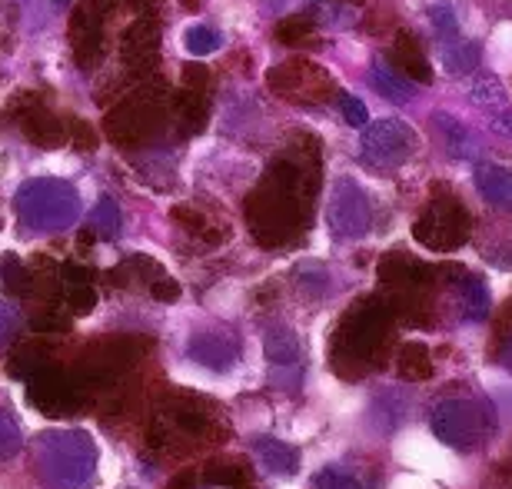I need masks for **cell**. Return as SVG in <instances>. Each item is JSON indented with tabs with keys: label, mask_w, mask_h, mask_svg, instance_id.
Returning a JSON list of instances; mask_svg holds the SVG:
<instances>
[{
	"label": "cell",
	"mask_w": 512,
	"mask_h": 489,
	"mask_svg": "<svg viewBox=\"0 0 512 489\" xmlns=\"http://www.w3.org/2000/svg\"><path fill=\"white\" fill-rule=\"evenodd\" d=\"M316 147L310 154H283L273 160L266 180L247 197V227L266 250L293 247L306 230V203L316 197Z\"/></svg>",
	"instance_id": "obj_1"
},
{
	"label": "cell",
	"mask_w": 512,
	"mask_h": 489,
	"mask_svg": "<svg viewBox=\"0 0 512 489\" xmlns=\"http://www.w3.org/2000/svg\"><path fill=\"white\" fill-rule=\"evenodd\" d=\"M17 220L34 233H60L80 217V193L64 180H30L14 197Z\"/></svg>",
	"instance_id": "obj_2"
},
{
	"label": "cell",
	"mask_w": 512,
	"mask_h": 489,
	"mask_svg": "<svg viewBox=\"0 0 512 489\" xmlns=\"http://www.w3.org/2000/svg\"><path fill=\"white\" fill-rule=\"evenodd\" d=\"M389 330H393V317L383 300H360L346 313V320L336 330L333 343L343 363L356 366H376L386 353Z\"/></svg>",
	"instance_id": "obj_3"
},
{
	"label": "cell",
	"mask_w": 512,
	"mask_h": 489,
	"mask_svg": "<svg viewBox=\"0 0 512 489\" xmlns=\"http://www.w3.org/2000/svg\"><path fill=\"white\" fill-rule=\"evenodd\" d=\"M37 463L47 483L80 486L97 470V446L80 430L47 433V436H40V443H37Z\"/></svg>",
	"instance_id": "obj_4"
},
{
	"label": "cell",
	"mask_w": 512,
	"mask_h": 489,
	"mask_svg": "<svg viewBox=\"0 0 512 489\" xmlns=\"http://www.w3.org/2000/svg\"><path fill=\"white\" fill-rule=\"evenodd\" d=\"M167 117H170V104L163 100V90H137V94H130L110 110L104 130L120 150H133L150 144L167 127Z\"/></svg>",
	"instance_id": "obj_5"
},
{
	"label": "cell",
	"mask_w": 512,
	"mask_h": 489,
	"mask_svg": "<svg viewBox=\"0 0 512 489\" xmlns=\"http://www.w3.org/2000/svg\"><path fill=\"white\" fill-rule=\"evenodd\" d=\"M496 413L486 400H443L433 410V433L453 450H473L493 436Z\"/></svg>",
	"instance_id": "obj_6"
},
{
	"label": "cell",
	"mask_w": 512,
	"mask_h": 489,
	"mask_svg": "<svg viewBox=\"0 0 512 489\" xmlns=\"http://www.w3.org/2000/svg\"><path fill=\"white\" fill-rule=\"evenodd\" d=\"M413 233L423 247L436 250V253H449V250H459L469 240V233H473V217H469V210L463 207V200H456L449 190L436 187L433 200L426 203L423 217L416 220Z\"/></svg>",
	"instance_id": "obj_7"
},
{
	"label": "cell",
	"mask_w": 512,
	"mask_h": 489,
	"mask_svg": "<svg viewBox=\"0 0 512 489\" xmlns=\"http://www.w3.org/2000/svg\"><path fill=\"white\" fill-rule=\"evenodd\" d=\"M266 80H270V90L276 97L290 100V104H300V107L323 104V100H330L336 94L333 77L326 74L320 64H313V60H290V64H280L266 74Z\"/></svg>",
	"instance_id": "obj_8"
},
{
	"label": "cell",
	"mask_w": 512,
	"mask_h": 489,
	"mask_svg": "<svg viewBox=\"0 0 512 489\" xmlns=\"http://www.w3.org/2000/svg\"><path fill=\"white\" fill-rule=\"evenodd\" d=\"M363 163L373 170H399L403 163H409V157L416 154V130L403 124V120H376V124L366 127L363 134Z\"/></svg>",
	"instance_id": "obj_9"
},
{
	"label": "cell",
	"mask_w": 512,
	"mask_h": 489,
	"mask_svg": "<svg viewBox=\"0 0 512 489\" xmlns=\"http://www.w3.org/2000/svg\"><path fill=\"white\" fill-rule=\"evenodd\" d=\"M110 0H80L70 17V47L80 70H94L104 60V20Z\"/></svg>",
	"instance_id": "obj_10"
},
{
	"label": "cell",
	"mask_w": 512,
	"mask_h": 489,
	"mask_svg": "<svg viewBox=\"0 0 512 489\" xmlns=\"http://www.w3.org/2000/svg\"><path fill=\"white\" fill-rule=\"evenodd\" d=\"M10 114H14L17 127L24 130V137L30 144H37L44 150H57L67 144V120L57 117L47 104H37V94L17 97Z\"/></svg>",
	"instance_id": "obj_11"
},
{
	"label": "cell",
	"mask_w": 512,
	"mask_h": 489,
	"mask_svg": "<svg viewBox=\"0 0 512 489\" xmlns=\"http://www.w3.org/2000/svg\"><path fill=\"white\" fill-rule=\"evenodd\" d=\"M330 227L336 237H343V240L366 237L373 227V203L353 180H340V187L333 190Z\"/></svg>",
	"instance_id": "obj_12"
},
{
	"label": "cell",
	"mask_w": 512,
	"mask_h": 489,
	"mask_svg": "<svg viewBox=\"0 0 512 489\" xmlns=\"http://www.w3.org/2000/svg\"><path fill=\"white\" fill-rule=\"evenodd\" d=\"M27 393H30V403L47 416H64L77 410V386L64 370H57V366L40 363L37 370L27 376Z\"/></svg>",
	"instance_id": "obj_13"
},
{
	"label": "cell",
	"mask_w": 512,
	"mask_h": 489,
	"mask_svg": "<svg viewBox=\"0 0 512 489\" xmlns=\"http://www.w3.org/2000/svg\"><path fill=\"white\" fill-rule=\"evenodd\" d=\"M120 54L133 74H150L160 64V24L150 17L137 20L120 37Z\"/></svg>",
	"instance_id": "obj_14"
},
{
	"label": "cell",
	"mask_w": 512,
	"mask_h": 489,
	"mask_svg": "<svg viewBox=\"0 0 512 489\" xmlns=\"http://www.w3.org/2000/svg\"><path fill=\"white\" fill-rule=\"evenodd\" d=\"M190 356L207 370H230L240 360V340L230 330H207L190 340Z\"/></svg>",
	"instance_id": "obj_15"
},
{
	"label": "cell",
	"mask_w": 512,
	"mask_h": 489,
	"mask_svg": "<svg viewBox=\"0 0 512 489\" xmlns=\"http://www.w3.org/2000/svg\"><path fill=\"white\" fill-rule=\"evenodd\" d=\"M393 67L403 74L406 80L413 84H433V67L419 47V40L409 34V30H399L396 34V44H393Z\"/></svg>",
	"instance_id": "obj_16"
},
{
	"label": "cell",
	"mask_w": 512,
	"mask_h": 489,
	"mask_svg": "<svg viewBox=\"0 0 512 489\" xmlns=\"http://www.w3.org/2000/svg\"><path fill=\"white\" fill-rule=\"evenodd\" d=\"M60 290H64V297L74 313H87L97 300L94 273L87 267H80V263H67V267L60 270Z\"/></svg>",
	"instance_id": "obj_17"
},
{
	"label": "cell",
	"mask_w": 512,
	"mask_h": 489,
	"mask_svg": "<svg viewBox=\"0 0 512 489\" xmlns=\"http://www.w3.org/2000/svg\"><path fill=\"white\" fill-rule=\"evenodd\" d=\"M170 110H173V117H177V124L187 130V134H197V130L207 124V117H210V100L203 90H180V94H173L170 100Z\"/></svg>",
	"instance_id": "obj_18"
},
{
	"label": "cell",
	"mask_w": 512,
	"mask_h": 489,
	"mask_svg": "<svg viewBox=\"0 0 512 489\" xmlns=\"http://www.w3.org/2000/svg\"><path fill=\"white\" fill-rule=\"evenodd\" d=\"M130 267L137 270V277L143 280V287L150 290V297H153V300H163V303L180 300V283L173 280L170 273L163 270L157 260H150V257H133Z\"/></svg>",
	"instance_id": "obj_19"
},
{
	"label": "cell",
	"mask_w": 512,
	"mask_h": 489,
	"mask_svg": "<svg viewBox=\"0 0 512 489\" xmlns=\"http://www.w3.org/2000/svg\"><path fill=\"white\" fill-rule=\"evenodd\" d=\"M476 187L486 197V203H493V207H499V210H509L512 187H509V170L506 167H499V163H479Z\"/></svg>",
	"instance_id": "obj_20"
},
{
	"label": "cell",
	"mask_w": 512,
	"mask_h": 489,
	"mask_svg": "<svg viewBox=\"0 0 512 489\" xmlns=\"http://www.w3.org/2000/svg\"><path fill=\"white\" fill-rule=\"evenodd\" d=\"M173 220H177L180 227L190 233V237H200V240H207V243H223V240H227V227L213 220L207 210H197V207H190V203H183V207H173Z\"/></svg>",
	"instance_id": "obj_21"
},
{
	"label": "cell",
	"mask_w": 512,
	"mask_h": 489,
	"mask_svg": "<svg viewBox=\"0 0 512 489\" xmlns=\"http://www.w3.org/2000/svg\"><path fill=\"white\" fill-rule=\"evenodd\" d=\"M256 453H260V460L270 473L290 476L300 470V450H293V446L283 440H273V436H260V440H256Z\"/></svg>",
	"instance_id": "obj_22"
},
{
	"label": "cell",
	"mask_w": 512,
	"mask_h": 489,
	"mask_svg": "<svg viewBox=\"0 0 512 489\" xmlns=\"http://www.w3.org/2000/svg\"><path fill=\"white\" fill-rule=\"evenodd\" d=\"M396 373L403 376L406 383H419L433 376V356L423 343H406L403 350L396 353Z\"/></svg>",
	"instance_id": "obj_23"
},
{
	"label": "cell",
	"mask_w": 512,
	"mask_h": 489,
	"mask_svg": "<svg viewBox=\"0 0 512 489\" xmlns=\"http://www.w3.org/2000/svg\"><path fill=\"white\" fill-rule=\"evenodd\" d=\"M266 356L276 370H293L296 360H300V343H296V333L286 330V326H273L266 333Z\"/></svg>",
	"instance_id": "obj_24"
},
{
	"label": "cell",
	"mask_w": 512,
	"mask_h": 489,
	"mask_svg": "<svg viewBox=\"0 0 512 489\" xmlns=\"http://www.w3.org/2000/svg\"><path fill=\"white\" fill-rule=\"evenodd\" d=\"M0 287L14 297H30L37 290V277L30 273L27 263H20L17 257H4L0 260Z\"/></svg>",
	"instance_id": "obj_25"
},
{
	"label": "cell",
	"mask_w": 512,
	"mask_h": 489,
	"mask_svg": "<svg viewBox=\"0 0 512 489\" xmlns=\"http://www.w3.org/2000/svg\"><path fill=\"white\" fill-rule=\"evenodd\" d=\"M370 80L386 100H406L409 94H413V80H406L396 67L383 64V60H376V64H373Z\"/></svg>",
	"instance_id": "obj_26"
},
{
	"label": "cell",
	"mask_w": 512,
	"mask_h": 489,
	"mask_svg": "<svg viewBox=\"0 0 512 489\" xmlns=\"http://www.w3.org/2000/svg\"><path fill=\"white\" fill-rule=\"evenodd\" d=\"M459 287V297H463V313L466 320H486L489 317V290L486 283L473 277V273H466L463 280L456 283Z\"/></svg>",
	"instance_id": "obj_27"
},
{
	"label": "cell",
	"mask_w": 512,
	"mask_h": 489,
	"mask_svg": "<svg viewBox=\"0 0 512 489\" xmlns=\"http://www.w3.org/2000/svg\"><path fill=\"white\" fill-rule=\"evenodd\" d=\"M120 227H124V217H120V207L114 197H100L94 213H90V230L100 233V240H114Z\"/></svg>",
	"instance_id": "obj_28"
},
{
	"label": "cell",
	"mask_w": 512,
	"mask_h": 489,
	"mask_svg": "<svg viewBox=\"0 0 512 489\" xmlns=\"http://www.w3.org/2000/svg\"><path fill=\"white\" fill-rule=\"evenodd\" d=\"M203 480L210 486H243V483H250V470L233 460H213L207 463V470H203Z\"/></svg>",
	"instance_id": "obj_29"
},
{
	"label": "cell",
	"mask_w": 512,
	"mask_h": 489,
	"mask_svg": "<svg viewBox=\"0 0 512 489\" xmlns=\"http://www.w3.org/2000/svg\"><path fill=\"white\" fill-rule=\"evenodd\" d=\"M313 34V20L306 17V14H296V17H286L280 27H276V40L286 47H300L306 44Z\"/></svg>",
	"instance_id": "obj_30"
},
{
	"label": "cell",
	"mask_w": 512,
	"mask_h": 489,
	"mask_svg": "<svg viewBox=\"0 0 512 489\" xmlns=\"http://www.w3.org/2000/svg\"><path fill=\"white\" fill-rule=\"evenodd\" d=\"M449 130H443V140H446V147H449V154H453L456 160H466L469 154H473V137L466 134V127L463 124H456L453 117H439Z\"/></svg>",
	"instance_id": "obj_31"
},
{
	"label": "cell",
	"mask_w": 512,
	"mask_h": 489,
	"mask_svg": "<svg viewBox=\"0 0 512 489\" xmlns=\"http://www.w3.org/2000/svg\"><path fill=\"white\" fill-rule=\"evenodd\" d=\"M223 47V34L217 27H190L187 30V50H193L197 57L213 54V50Z\"/></svg>",
	"instance_id": "obj_32"
},
{
	"label": "cell",
	"mask_w": 512,
	"mask_h": 489,
	"mask_svg": "<svg viewBox=\"0 0 512 489\" xmlns=\"http://www.w3.org/2000/svg\"><path fill=\"white\" fill-rule=\"evenodd\" d=\"M17 453H20V426L14 420V413L0 406V460H10Z\"/></svg>",
	"instance_id": "obj_33"
},
{
	"label": "cell",
	"mask_w": 512,
	"mask_h": 489,
	"mask_svg": "<svg viewBox=\"0 0 512 489\" xmlns=\"http://www.w3.org/2000/svg\"><path fill=\"white\" fill-rule=\"evenodd\" d=\"M443 60H446V67L453 70V74H466V70L476 67L479 47L476 44H453V47L443 50Z\"/></svg>",
	"instance_id": "obj_34"
},
{
	"label": "cell",
	"mask_w": 512,
	"mask_h": 489,
	"mask_svg": "<svg viewBox=\"0 0 512 489\" xmlns=\"http://www.w3.org/2000/svg\"><path fill=\"white\" fill-rule=\"evenodd\" d=\"M67 140L77 150H94L97 147V130L87 124V120H67Z\"/></svg>",
	"instance_id": "obj_35"
},
{
	"label": "cell",
	"mask_w": 512,
	"mask_h": 489,
	"mask_svg": "<svg viewBox=\"0 0 512 489\" xmlns=\"http://www.w3.org/2000/svg\"><path fill=\"white\" fill-rule=\"evenodd\" d=\"M17 330H20V313L10 303H0V350L14 343Z\"/></svg>",
	"instance_id": "obj_36"
},
{
	"label": "cell",
	"mask_w": 512,
	"mask_h": 489,
	"mask_svg": "<svg viewBox=\"0 0 512 489\" xmlns=\"http://www.w3.org/2000/svg\"><path fill=\"white\" fill-rule=\"evenodd\" d=\"M183 77H187V87L203 90V94H207V90L213 87V74H210L207 67H200V64H187V67H183Z\"/></svg>",
	"instance_id": "obj_37"
},
{
	"label": "cell",
	"mask_w": 512,
	"mask_h": 489,
	"mask_svg": "<svg viewBox=\"0 0 512 489\" xmlns=\"http://www.w3.org/2000/svg\"><path fill=\"white\" fill-rule=\"evenodd\" d=\"M313 483L316 486H343V489H353V486H360V480H353L346 470H323L320 476H313Z\"/></svg>",
	"instance_id": "obj_38"
},
{
	"label": "cell",
	"mask_w": 512,
	"mask_h": 489,
	"mask_svg": "<svg viewBox=\"0 0 512 489\" xmlns=\"http://www.w3.org/2000/svg\"><path fill=\"white\" fill-rule=\"evenodd\" d=\"M30 326H34V330H47V333H64L70 330V320L60 317V313H40V317L30 320Z\"/></svg>",
	"instance_id": "obj_39"
},
{
	"label": "cell",
	"mask_w": 512,
	"mask_h": 489,
	"mask_svg": "<svg viewBox=\"0 0 512 489\" xmlns=\"http://www.w3.org/2000/svg\"><path fill=\"white\" fill-rule=\"evenodd\" d=\"M429 17L436 20V30H439V34L456 37V14H453V7H433V10H429Z\"/></svg>",
	"instance_id": "obj_40"
},
{
	"label": "cell",
	"mask_w": 512,
	"mask_h": 489,
	"mask_svg": "<svg viewBox=\"0 0 512 489\" xmlns=\"http://www.w3.org/2000/svg\"><path fill=\"white\" fill-rule=\"evenodd\" d=\"M340 107H343V114H346V120H350V124H356V127L366 124V107L353 94H340Z\"/></svg>",
	"instance_id": "obj_41"
},
{
	"label": "cell",
	"mask_w": 512,
	"mask_h": 489,
	"mask_svg": "<svg viewBox=\"0 0 512 489\" xmlns=\"http://www.w3.org/2000/svg\"><path fill=\"white\" fill-rule=\"evenodd\" d=\"M57 4H67V0H57Z\"/></svg>",
	"instance_id": "obj_42"
}]
</instances>
